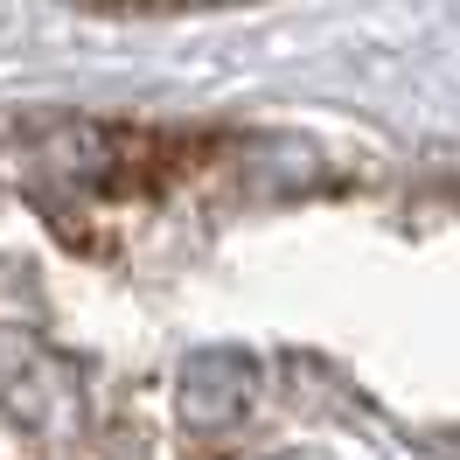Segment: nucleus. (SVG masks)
Listing matches in <instances>:
<instances>
[{"mask_svg":"<svg viewBox=\"0 0 460 460\" xmlns=\"http://www.w3.org/2000/svg\"><path fill=\"white\" fill-rule=\"evenodd\" d=\"M112 7H181V0H112Z\"/></svg>","mask_w":460,"mask_h":460,"instance_id":"f257e3e1","label":"nucleus"}]
</instances>
